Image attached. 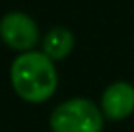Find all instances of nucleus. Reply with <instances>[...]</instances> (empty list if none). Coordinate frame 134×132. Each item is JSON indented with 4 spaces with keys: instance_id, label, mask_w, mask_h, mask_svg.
<instances>
[{
    "instance_id": "nucleus-1",
    "label": "nucleus",
    "mask_w": 134,
    "mask_h": 132,
    "mask_svg": "<svg viewBox=\"0 0 134 132\" xmlns=\"http://www.w3.org/2000/svg\"><path fill=\"white\" fill-rule=\"evenodd\" d=\"M10 80L16 93L29 103H41L57 91V70L45 53H24L12 64Z\"/></svg>"
},
{
    "instance_id": "nucleus-2",
    "label": "nucleus",
    "mask_w": 134,
    "mask_h": 132,
    "mask_svg": "<svg viewBox=\"0 0 134 132\" xmlns=\"http://www.w3.org/2000/svg\"><path fill=\"white\" fill-rule=\"evenodd\" d=\"M53 132H101L103 115L90 99H70L51 115Z\"/></svg>"
},
{
    "instance_id": "nucleus-3",
    "label": "nucleus",
    "mask_w": 134,
    "mask_h": 132,
    "mask_svg": "<svg viewBox=\"0 0 134 132\" xmlns=\"http://www.w3.org/2000/svg\"><path fill=\"white\" fill-rule=\"evenodd\" d=\"M0 37L10 49L29 53V49L39 41V29L24 12H10L0 20Z\"/></svg>"
},
{
    "instance_id": "nucleus-4",
    "label": "nucleus",
    "mask_w": 134,
    "mask_h": 132,
    "mask_svg": "<svg viewBox=\"0 0 134 132\" xmlns=\"http://www.w3.org/2000/svg\"><path fill=\"white\" fill-rule=\"evenodd\" d=\"M101 109H103V115L111 120L126 119L134 111V88L126 82L111 84L103 91Z\"/></svg>"
},
{
    "instance_id": "nucleus-5",
    "label": "nucleus",
    "mask_w": 134,
    "mask_h": 132,
    "mask_svg": "<svg viewBox=\"0 0 134 132\" xmlns=\"http://www.w3.org/2000/svg\"><path fill=\"white\" fill-rule=\"evenodd\" d=\"M74 47V35L66 27H53L43 39V53L51 60H60L68 56Z\"/></svg>"
}]
</instances>
